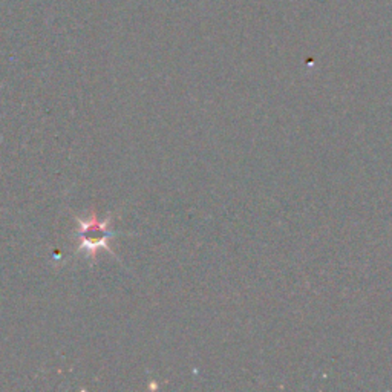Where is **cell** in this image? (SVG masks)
Instances as JSON below:
<instances>
[{
	"label": "cell",
	"instance_id": "6da1fadb",
	"mask_svg": "<svg viewBox=\"0 0 392 392\" xmlns=\"http://www.w3.org/2000/svg\"><path fill=\"white\" fill-rule=\"evenodd\" d=\"M80 224L83 225V232H81V236H83V242H81V247L92 248V250H97L100 247H106L108 250H110L106 246L108 238H109V233L106 232V225L109 224V219L100 223V221L94 216L92 219L80 221Z\"/></svg>",
	"mask_w": 392,
	"mask_h": 392
}]
</instances>
